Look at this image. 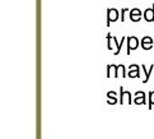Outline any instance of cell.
Here are the masks:
<instances>
[{"mask_svg":"<svg viewBox=\"0 0 154 139\" xmlns=\"http://www.w3.org/2000/svg\"><path fill=\"white\" fill-rule=\"evenodd\" d=\"M125 40H126V38L122 37V38H121V41L117 43V37H113V36H111V33H107V49L108 50H112L113 46L116 45L117 50H116V52H113V54L115 55H119L120 51H121V47H122L124 42H125Z\"/></svg>","mask_w":154,"mask_h":139,"instance_id":"1","label":"cell"},{"mask_svg":"<svg viewBox=\"0 0 154 139\" xmlns=\"http://www.w3.org/2000/svg\"><path fill=\"white\" fill-rule=\"evenodd\" d=\"M120 18V12L115 8H108L107 9V27L111 26L112 22H116Z\"/></svg>","mask_w":154,"mask_h":139,"instance_id":"2","label":"cell"},{"mask_svg":"<svg viewBox=\"0 0 154 139\" xmlns=\"http://www.w3.org/2000/svg\"><path fill=\"white\" fill-rule=\"evenodd\" d=\"M120 92H121V96H120V105H131L133 103V100H131V93L129 91H125L122 87H120Z\"/></svg>","mask_w":154,"mask_h":139,"instance_id":"3","label":"cell"},{"mask_svg":"<svg viewBox=\"0 0 154 139\" xmlns=\"http://www.w3.org/2000/svg\"><path fill=\"white\" fill-rule=\"evenodd\" d=\"M140 45V41L137 40V37H134V36H130L128 37V55L131 54V50H136Z\"/></svg>","mask_w":154,"mask_h":139,"instance_id":"4","label":"cell"},{"mask_svg":"<svg viewBox=\"0 0 154 139\" xmlns=\"http://www.w3.org/2000/svg\"><path fill=\"white\" fill-rule=\"evenodd\" d=\"M111 77H115V78L119 77V65H115V64L107 65V78H111Z\"/></svg>","mask_w":154,"mask_h":139,"instance_id":"5","label":"cell"},{"mask_svg":"<svg viewBox=\"0 0 154 139\" xmlns=\"http://www.w3.org/2000/svg\"><path fill=\"white\" fill-rule=\"evenodd\" d=\"M141 15H143V13L139 8H134L130 10V19L133 22H140Z\"/></svg>","mask_w":154,"mask_h":139,"instance_id":"6","label":"cell"},{"mask_svg":"<svg viewBox=\"0 0 154 139\" xmlns=\"http://www.w3.org/2000/svg\"><path fill=\"white\" fill-rule=\"evenodd\" d=\"M128 75L130 78H139L140 77V68L136 64H133L129 66V73Z\"/></svg>","mask_w":154,"mask_h":139,"instance_id":"7","label":"cell"},{"mask_svg":"<svg viewBox=\"0 0 154 139\" xmlns=\"http://www.w3.org/2000/svg\"><path fill=\"white\" fill-rule=\"evenodd\" d=\"M140 45H141V47L144 50H150L153 47V38L149 37V36L143 37L141 41H140Z\"/></svg>","mask_w":154,"mask_h":139,"instance_id":"8","label":"cell"},{"mask_svg":"<svg viewBox=\"0 0 154 139\" xmlns=\"http://www.w3.org/2000/svg\"><path fill=\"white\" fill-rule=\"evenodd\" d=\"M143 17H144V19L146 22H154V4L152 5V8H146L144 10Z\"/></svg>","mask_w":154,"mask_h":139,"instance_id":"9","label":"cell"},{"mask_svg":"<svg viewBox=\"0 0 154 139\" xmlns=\"http://www.w3.org/2000/svg\"><path fill=\"white\" fill-rule=\"evenodd\" d=\"M134 103L135 105H145V93L143 91H137L135 93V100H134Z\"/></svg>","mask_w":154,"mask_h":139,"instance_id":"10","label":"cell"},{"mask_svg":"<svg viewBox=\"0 0 154 139\" xmlns=\"http://www.w3.org/2000/svg\"><path fill=\"white\" fill-rule=\"evenodd\" d=\"M107 102H108L109 105L117 103V94H116V92L109 91V92L107 93Z\"/></svg>","mask_w":154,"mask_h":139,"instance_id":"11","label":"cell"},{"mask_svg":"<svg viewBox=\"0 0 154 139\" xmlns=\"http://www.w3.org/2000/svg\"><path fill=\"white\" fill-rule=\"evenodd\" d=\"M141 69L144 70V73H145V79L143 81V83H148V81H149V78H150L152 71H153V69H154V64H152V65H150L149 70H148V69L145 68V65H141Z\"/></svg>","mask_w":154,"mask_h":139,"instance_id":"12","label":"cell"},{"mask_svg":"<svg viewBox=\"0 0 154 139\" xmlns=\"http://www.w3.org/2000/svg\"><path fill=\"white\" fill-rule=\"evenodd\" d=\"M119 77H124V78L126 77V68L122 64L119 65Z\"/></svg>","mask_w":154,"mask_h":139,"instance_id":"13","label":"cell"},{"mask_svg":"<svg viewBox=\"0 0 154 139\" xmlns=\"http://www.w3.org/2000/svg\"><path fill=\"white\" fill-rule=\"evenodd\" d=\"M154 106V91L149 92V109Z\"/></svg>","mask_w":154,"mask_h":139,"instance_id":"14","label":"cell"},{"mask_svg":"<svg viewBox=\"0 0 154 139\" xmlns=\"http://www.w3.org/2000/svg\"><path fill=\"white\" fill-rule=\"evenodd\" d=\"M129 12V9L128 8H122L121 9V21L122 22H125V15H126V13Z\"/></svg>","mask_w":154,"mask_h":139,"instance_id":"15","label":"cell"}]
</instances>
